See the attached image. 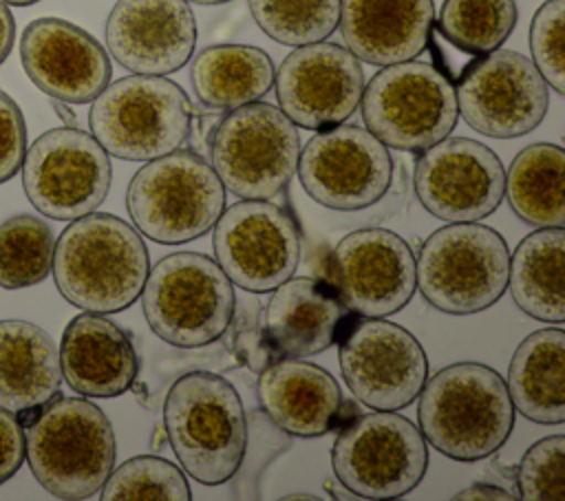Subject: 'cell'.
<instances>
[{
	"mask_svg": "<svg viewBox=\"0 0 565 501\" xmlns=\"http://www.w3.org/2000/svg\"><path fill=\"white\" fill-rule=\"evenodd\" d=\"M57 291L77 309L117 313L128 309L150 271L141 234L115 214L90 212L73 218L53 247Z\"/></svg>",
	"mask_w": 565,
	"mask_h": 501,
	"instance_id": "obj_1",
	"label": "cell"
},
{
	"mask_svg": "<svg viewBox=\"0 0 565 501\" xmlns=\"http://www.w3.org/2000/svg\"><path fill=\"white\" fill-rule=\"evenodd\" d=\"M417 397L426 444L457 461L494 455L514 428V406L503 377L479 362L444 366L424 382Z\"/></svg>",
	"mask_w": 565,
	"mask_h": 501,
	"instance_id": "obj_2",
	"label": "cell"
},
{
	"mask_svg": "<svg viewBox=\"0 0 565 501\" xmlns=\"http://www.w3.org/2000/svg\"><path fill=\"white\" fill-rule=\"evenodd\" d=\"M168 441L181 468L203 486L230 481L247 450V419L236 388L221 375H181L163 402Z\"/></svg>",
	"mask_w": 565,
	"mask_h": 501,
	"instance_id": "obj_3",
	"label": "cell"
},
{
	"mask_svg": "<svg viewBox=\"0 0 565 501\" xmlns=\"http://www.w3.org/2000/svg\"><path fill=\"white\" fill-rule=\"evenodd\" d=\"M117 444L106 413L84 397L55 395L26 433V461L53 497L77 501L97 494L115 468Z\"/></svg>",
	"mask_w": 565,
	"mask_h": 501,
	"instance_id": "obj_4",
	"label": "cell"
},
{
	"mask_svg": "<svg viewBox=\"0 0 565 501\" xmlns=\"http://www.w3.org/2000/svg\"><path fill=\"white\" fill-rule=\"evenodd\" d=\"M126 207L143 236L179 245L201 238L214 227L225 210V188L201 154L177 148L135 172Z\"/></svg>",
	"mask_w": 565,
	"mask_h": 501,
	"instance_id": "obj_5",
	"label": "cell"
},
{
	"mask_svg": "<svg viewBox=\"0 0 565 501\" xmlns=\"http://www.w3.org/2000/svg\"><path fill=\"white\" fill-rule=\"evenodd\" d=\"M150 329L172 347L194 349L218 340L234 320L232 280L205 254L177 252L163 256L141 289Z\"/></svg>",
	"mask_w": 565,
	"mask_h": 501,
	"instance_id": "obj_6",
	"label": "cell"
},
{
	"mask_svg": "<svg viewBox=\"0 0 565 501\" xmlns=\"http://www.w3.org/2000/svg\"><path fill=\"white\" fill-rule=\"evenodd\" d=\"M510 252L499 232L477 221L435 230L415 260V283L426 302L450 316L492 307L508 289Z\"/></svg>",
	"mask_w": 565,
	"mask_h": 501,
	"instance_id": "obj_7",
	"label": "cell"
},
{
	"mask_svg": "<svg viewBox=\"0 0 565 501\" xmlns=\"http://www.w3.org/2000/svg\"><path fill=\"white\" fill-rule=\"evenodd\" d=\"M90 132L99 146L126 161L163 157L188 139L192 104L163 75H128L108 84L90 106Z\"/></svg>",
	"mask_w": 565,
	"mask_h": 501,
	"instance_id": "obj_8",
	"label": "cell"
},
{
	"mask_svg": "<svg viewBox=\"0 0 565 501\" xmlns=\"http://www.w3.org/2000/svg\"><path fill=\"white\" fill-rule=\"evenodd\" d=\"M331 448L335 479L362 499H399L413 492L428 468L419 428L393 413L373 411L338 426Z\"/></svg>",
	"mask_w": 565,
	"mask_h": 501,
	"instance_id": "obj_9",
	"label": "cell"
},
{
	"mask_svg": "<svg viewBox=\"0 0 565 501\" xmlns=\"http://www.w3.org/2000/svg\"><path fill=\"white\" fill-rule=\"evenodd\" d=\"M366 130L395 150L422 152L448 137L457 124L452 82L428 62L384 66L362 90Z\"/></svg>",
	"mask_w": 565,
	"mask_h": 501,
	"instance_id": "obj_10",
	"label": "cell"
},
{
	"mask_svg": "<svg viewBox=\"0 0 565 501\" xmlns=\"http://www.w3.org/2000/svg\"><path fill=\"white\" fill-rule=\"evenodd\" d=\"M210 152L225 190L238 199H274L296 174L300 137L278 106L252 102L218 121Z\"/></svg>",
	"mask_w": 565,
	"mask_h": 501,
	"instance_id": "obj_11",
	"label": "cell"
},
{
	"mask_svg": "<svg viewBox=\"0 0 565 501\" xmlns=\"http://www.w3.org/2000/svg\"><path fill=\"white\" fill-rule=\"evenodd\" d=\"M335 344L349 391L373 411H399L413 404L428 380V360L419 340L395 322L351 316Z\"/></svg>",
	"mask_w": 565,
	"mask_h": 501,
	"instance_id": "obj_12",
	"label": "cell"
},
{
	"mask_svg": "<svg viewBox=\"0 0 565 501\" xmlns=\"http://www.w3.org/2000/svg\"><path fill=\"white\" fill-rule=\"evenodd\" d=\"M110 179L108 152L75 126L46 130L24 152V194L40 214L55 221L95 212L110 190Z\"/></svg>",
	"mask_w": 565,
	"mask_h": 501,
	"instance_id": "obj_13",
	"label": "cell"
},
{
	"mask_svg": "<svg viewBox=\"0 0 565 501\" xmlns=\"http://www.w3.org/2000/svg\"><path fill=\"white\" fill-rule=\"evenodd\" d=\"M294 214L269 199H241L214 223V256L232 285L265 294L294 276L300 263Z\"/></svg>",
	"mask_w": 565,
	"mask_h": 501,
	"instance_id": "obj_14",
	"label": "cell"
},
{
	"mask_svg": "<svg viewBox=\"0 0 565 501\" xmlns=\"http://www.w3.org/2000/svg\"><path fill=\"white\" fill-rule=\"evenodd\" d=\"M455 97L463 121L494 139L527 135L550 106L547 84L534 62L505 49L475 57L457 79Z\"/></svg>",
	"mask_w": 565,
	"mask_h": 501,
	"instance_id": "obj_15",
	"label": "cell"
},
{
	"mask_svg": "<svg viewBox=\"0 0 565 501\" xmlns=\"http://www.w3.org/2000/svg\"><path fill=\"white\" fill-rule=\"evenodd\" d=\"M296 172L316 203L351 212L377 203L388 192L393 159L369 130L338 124L318 130L307 141Z\"/></svg>",
	"mask_w": 565,
	"mask_h": 501,
	"instance_id": "obj_16",
	"label": "cell"
},
{
	"mask_svg": "<svg viewBox=\"0 0 565 501\" xmlns=\"http://www.w3.org/2000/svg\"><path fill=\"white\" fill-rule=\"evenodd\" d=\"M327 283L351 313L386 318L404 309L417 289L413 249L391 230H355L335 243Z\"/></svg>",
	"mask_w": 565,
	"mask_h": 501,
	"instance_id": "obj_17",
	"label": "cell"
},
{
	"mask_svg": "<svg viewBox=\"0 0 565 501\" xmlns=\"http://www.w3.org/2000/svg\"><path fill=\"white\" fill-rule=\"evenodd\" d=\"M415 194L441 221H481L503 201L505 170L481 141L444 137L422 150L415 166Z\"/></svg>",
	"mask_w": 565,
	"mask_h": 501,
	"instance_id": "obj_18",
	"label": "cell"
},
{
	"mask_svg": "<svg viewBox=\"0 0 565 501\" xmlns=\"http://www.w3.org/2000/svg\"><path fill=\"white\" fill-rule=\"evenodd\" d=\"M274 86L291 124L324 130L344 124L358 110L364 71L349 49L322 40L296 46L274 73Z\"/></svg>",
	"mask_w": 565,
	"mask_h": 501,
	"instance_id": "obj_19",
	"label": "cell"
},
{
	"mask_svg": "<svg viewBox=\"0 0 565 501\" xmlns=\"http://www.w3.org/2000/svg\"><path fill=\"white\" fill-rule=\"evenodd\" d=\"M20 57L29 79L64 104H88L113 75L106 49L77 24L62 18H38L26 24Z\"/></svg>",
	"mask_w": 565,
	"mask_h": 501,
	"instance_id": "obj_20",
	"label": "cell"
},
{
	"mask_svg": "<svg viewBox=\"0 0 565 501\" xmlns=\"http://www.w3.org/2000/svg\"><path fill=\"white\" fill-rule=\"evenodd\" d=\"M106 46L137 75L174 73L194 53V13L188 0H117L106 20Z\"/></svg>",
	"mask_w": 565,
	"mask_h": 501,
	"instance_id": "obj_21",
	"label": "cell"
},
{
	"mask_svg": "<svg viewBox=\"0 0 565 501\" xmlns=\"http://www.w3.org/2000/svg\"><path fill=\"white\" fill-rule=\"evenodd\" d=\"M271 291L263 333L276 358H309L327 351L351 318L327 280L287 278Z\"/></svg>",
	"mask_w": 565,
	"mask_h": 501,
	"instance_id": "obj_22",
	"label": "cell"
},
{
	"mask_svg": "<svg viewBox=\"0 0 565 501\" xmlns=\"http://www.w3.org/2000/svg\"><path fill=\"white\" fill-rule=\"evenodd\" d=\"M256 391L269 419L296 437H320L344 419V399L335 377L302 358H278L267 364Z\"/></svg>",
	"mask_w": 565,
	"mask_h": 501,
	"instance_id": "obj_23",
	"label": "cell"
},
{
	"mask_svg": "<svg viewBox=\"0 0 565 501\" xmlns=\"http://www.w3.org/2000/svg\"><path fill=\"white\" fill-rule=\"evenodd\" d=\"M433 24V0H340L338 26L347 49L375 66L424 53Z\"/></svg>",
	"mask_w": 565,
	"mask_h": 501,
	"instance_id": "obj_24",
	"label": "cell"
},
{
	"mask_svg": "<svg viewBox=\"0 0 565 501\" xmlns=\"http://www.w3.org/2000/svg\"><path fill=\"white\" fill-rule=\"evenodd\" d=\"M60 369L66 384L84 397H117L139 373V358L130 338L99 313L75 316L60 347Z\"/></svg>",
	"mask_w": 565,
	"mask_h": 501,
	"instance_id": "obj_25",
	"label": "cell"
},
{
	"mask_svg": "<svg viewBox=\"0 0 565 501\" xmlns=\"http://www.w3.org/2000/svg\"><path fill=\"white\" fill-rule=\"evenodd\" d=\"M60 349L26 320H0V406L20 424H31L42 406L60 395Z\"/></svg>",
	"mask_w": 565,
	"mask_h": 501,
	"instance_id": "obj_26",
	"label": "cell"
},
{
	"mask_svg": "<svg viewBox=\"0 0 565 501\" xmlns=\"http://www.w3.org/2000/svg\"><path fill=\"white\" fill-rule=\"evenodd\" d=\"M512 406L536 424L565 422V331L547 327L530 333L508 369Z\"/></svg>",
	"mask_w": 565,
	"mask_h": 501,
	"instance_id": "obj_27",
	"label": "cell"
},
{
	"mask_svg": "<svg viewBox=\"0 0 565 501\" xmlns=\"http://www.w3.org/2000/svg\"><path fill=\"white\" fill-rule=\"evenodd\" d=\"M508 287L516 307L534 320L565 322V232L539 227L510 258Z\"/></svg>",
	"mask_w": 565,
	"mask_h": 501,
	"instance_id": "obj_28",
	"label": "cell"
},
{
	"mask_svg": "<svg viewBox=\"0 0 565 501\" xmlns=\"http://www.w3.org/2000/svg\"><path fill=\"white\" fill-rule=\"evenodd\" d=\"M274 64L263 49L216 44L194 55L190 82L203 106L232 110L265 97L274 86Z\"/></svg>",
	"mask_w": 565,
	"mask_h": 501,
	"instance_id": "obj_29",
	"label": "cell"
},
{
	"mask_svg": "<svg viewBox=\"0 0 565 501\" xmlns=\"http://www.w3.org/2000/svg\"><path fill=\"white\" fill-rule=\"evenodd\" d=\"M563 177L565 150L554 143H532L523 148L505 172L510 207L519 218L536 227H563Z\"/></svg>",
	"mask_w": 565,
	"mask_h": 501,
	"instance_id": "obj_30",
	"label": "cell"
},
{
	"mask_svg": "<svg viewBox=\"0 0 565 501\" xmlns=\"http://www.w3.org/2000/svg\"><path fill=\"white\" fill-rule=\"evenodd\" d=\"M514 0H444L437 33L468 57L497 51L516 26Z\"/></svg>",
	"mask_w": 565,
	"mask_h": 501,
	"instance_id": "obj_31",
	"label": "cell"
},
{
	"mask_svg": "<svg viewBox=\"0 0 565 501\" xmlns=\"http://www.w3.org/2000/svg\"><path fill=\"white\" fill-rule=\"evenodd\" d=\"M51 227L31 214L11 216L0 225V287L22 289L42 283L53 263Z\"/></svg>",
	"mask_w": 565,
	"mask_h": 501,
	"instance_id": "obj_32",
	"label": "cell"
},
{
	"mask_svg": "<svg viewBox=\"0 0 565 501\" xmlns=\"http://www.w3.org/2000/svg\"><path fill=\"white\" fill-rule=\"evenodd\" d=\"M247 4L265 35L287 46L327 40L340 18V0H247Z\"/></svg>",
	"mask_w": 565,
	"mask_h": 501,
	"instance_id": "obj_33",
	"label": "cell"
},
{
	"mask_svg": "<svg viewBox=\"0 0 565 501\" xmlns=\"http://www.w3.org/2000/svg\"><path fill=\"white\" fill-rule=\"evenodd\" d=\"M104 501H190V486L177 463L141 455L110 470L102 486Z\"/></svg>",
	"mask_w": 565,
	"mask_h": 501,
	"instance_id": "obj_34",
	"label": "cell"
},
{
	"mask_svg": "<svg viewBox=\"0 0 565 501\" xmlns=\"http://www.w3.org/2000/svg\"><path fill=\"white\" fill-rule=\"evenodd\" d=\"M519 497L525 501L565 499V437L550 435L530 446L516 472Z\"/></svg>",
	"mask_w": 565,
	"mask_h": 501,
	"instance_id": "obj_35",
	"label": "cell"
},
{
	"mask_svg": "<svg viewBox=\"0 0 565 501\" xmlns=\"http://www.w3.org/2000/svg\"><path fill=\"white\" fill-rule=\"evenodd\" d=\"M530 51L536 71L558 95L565 93V0H545L530 24Z\"/></svg>",
	"mask_w": 565,
	"mask_h": 501,
	"instance_id": "obj_36",
	"label": "cell"
},
{
	"mask_svg": "<svg viewBox=\"0 0 565 501\" xmlns=\"http://www.w3.org/2000/svg\"><path fill=\"white\" fill-rule=\"evenodd\" d=\"M26 152V124L20 106L0 88V183L13 179Z\"/></svg>",
	"mask_w": 565,
	"mask_h": 501,
	"instance_id": "obj_37",
	"label": "cell"
},
{
	"mask_svg": "<svg viewBox=\"0 0 565 501\" xmlns=\"http://www.w3.org/2000/svg\"><path fill=\"white\" fill-rule=\"evenodd\" d=\"M26 457V435L20 419L0 406V486L9 481Z\"/></svg>",
	"mask_w": 565,
	"mask_h": 501,
	"instance_id": "obj_38",
	"label": "cell"
},
{
	"mask_svg": "<svg viewBox=\"0 0 565 501\" xmlns=\"http://www.w3.org/2000/svg\"><path fill=\"white\" fill-rule=\"evenodd\" d=\"M15 40V20L9 11V4L0 2V64L9 57Z\"/></svg>",
	"mask_w": 565,
	"mask_h": 501,
	"instance_id": "obj_39",
	"label": "cell"
},
{
	"mask_svg": "<svg viewBox=\"0 0 565 501\" xmlns=\"http://www.w3.org/2000/svg\"><path fill=\"white\" fill-rule=\"evenodd\" d=\"M455 499H461V501L463 499H490V501L505 499V501H510V499H516V494L508 492V490H503L499 486H492V483H475V486L457 492Z\"/></svg>",
	"mask_w": 565,
	"mask_h": 501,
	"instance_id": "obj_40",
	"label": "cell"
},
{
	"mask_svg": "<svg viewBox=\"0 0 565 501\" xmlns=\"http://www.w3.org/2000/svg\"><path fill=\"white\" fill-rule=\"evenodd\" d=\"M55 110H57V115H60V117H64V121H66V124H71V126L75 124V115H73V113H68L62 104H55Z\"/></svg>",
	"mask_w": 565,
	"mask_h": 501,
	"instance_id": "obj_41",
	"label": "cell"
},
{
	"mask_svg": "<svg viewBox=\"0 0 565 501\" xmlns=\"http://www.w3.org/2000/svg\"><path fill=\"white\" fill-rule=\"evenodd\" d=\"M4 4H13V7H29V4H35L40 0H0Z\"/></svg>",
	"mask_w": 565,
	"mask_h": 501,
	"instance_id": "obj_42",
	"label": "cell"
},
{
	"mask_svg": "<svg viewBox=\"0 0 565 501\" xmlns=\"http://www.w3.org/2000/svg\"><path fill=\"white\" fill-rule=\"evenodd\" d=\"M190 2H196V4H223V2H230V0H190Z\"/></svg>",
	"mask_w": 565,
	"mask_h": 501,
	"instance_id": "obj_43",
	"label": "cell"
},
{
	"mask_svg": "<svg viewBox=\"0 0 565 501\" xmlns=\"http://www.w3.org/2000/svg\"><path fill=\"white\" fill-rule=\"evenodd\" d=\"M285 499H316V497H311V494H289Z\"/></svg>",
	"mask_w": 565,
	"mask_h": 501,
	"instance_id": "obj_44",
	"label": "cell"
}]
</instances>
